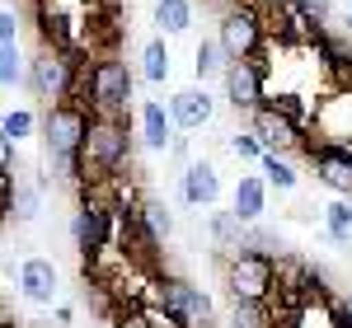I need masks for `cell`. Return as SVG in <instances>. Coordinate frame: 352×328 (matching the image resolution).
I'll use <instances>...</instances> for the list:
<instances>
[{
    "instance_id": "cell-5",
    "label": "cell",
    "mask_w": 352,
    "mask_h": 328,
    "mask_svg": "<svg viewBox=\"0 0 352 328\" xmlns=\"http://www.w3.org/2000/svg\"><path fill=\"white\" fill-rule=\"evenodd\" d=\"M226 286H230V301H272V291H277V258L263 253V248L230 253Z\"/></svg>"
},
{
    "instance_id": "cell-7",
    "label": "cell",
    "mask_w": 352,
    "mask_h": 328,
    "mask_svg": "<svg viewBox=\"0 0 352 328\" xmlns=\"http://www.w3.org/2000/svg\"><path fill=\"white\" fill-rule=\"evenodd\" d=\"M85 132H89V108L80 99H56L43 113V141L52 160H71L85 150Z\"/></svg>"
},
{
    "instance_id": "cell-17",
    "label": "cell",
    "mask_w": 352,
    "mask_h": 328,
    "mask_svg": "<svg viewBox=\"0 0 352 328\" xmlns=\"http://www.w3.org/2000/svg\"><path fill=\"white\" fill-rule=\"evenodd\" d=\"M207 235H212L217 253H240V248H244V220L235 216V211H212Z\"/></svg>"
},
{
    "instance_id": "cell-33",
    "label": "cell",
    "mask_w": 352,
    "mask_h": 328,
    "mask_svg": "<svg viewBox=\"0 0 352 328\" xmlns=\"http://www.w3.org/2000/svg\"><path fill=\"white\" fill-rule=\"evenodd\" d=\"M333 328H352V314L343 309V305H333Z\"/></svg>"
},
{
    "instance_id": "cell-2",
    "label": "cell",
    "mask_w": 352,
    "mask_h": 328,
    "mask_svg": "<svg viewBox=\"0 0 352 328\" xmlns=\"http://www.w3.org/2000/svg\"><path fill=\"white\" fill-rule=\"evenodd\" d=\"M132 84H136V75H132V66L127 61H118V56H99L94 66H85L80 71V104L89 113H127V104H132Z\"/></svg>"
},
{
    "instance_id": "cell-16",
    "label": "cell",
    "mask_w": 352,
    "mask_h": 328,
    "mask_svg": "<svg viewBox=\"0 0 352 328\" xmlns=\"http://www.w3.org/2000/svg\"><path fill=\"white\" fill-rule=\"evenodd\" d=\"M141 145H146V150H155V155L174 145V117H169V108L155 104V99H146V104H141Z\"/></svg>"
},
{
    "instance_id": "cell-19",
    "label": "cell",
    "mask_w": 352,
    "mask_h": 328,
    "mask_svg": "<svg viewBox=\"0 0 352 328\" xmlns=\"http://www.w3.org/2000/svg\"><path fill=\"white\" fill-rule=\"evenodd\" d=\"M192 0H155V28L160 33H188Z\"/></svg>"
},
{
    "instance_id": "cell-12",
    "label": "cell",
    "mask_w": 352,
    "mask_h": 328,
    "mask_svg": "<svg viewBox=\"0 0 352 328\" xmlns=\"http://www.w3.org/2000/svg\"><path fill=\"white\" fill-rule=\"evenodd\" d=\"M212 113H217V104H212V94H207L202 80L188 84V89H179V94L169 99V117H174V127H184V132H202V127L212 122Z\"/></svg>"
},
{
    "instance_id": "cell-3",
    "label": "cell",
    "mask_w": 352,
    "mask_h": 328,
    "mask_svg": "<svg viewBox=\"0 0 352 328\" xmlns=\"http://www.w3.org/2000/svg\"><path fill=\"white\" fill-rule=\"evenodd\" d=\"M80 71L85 61L76 47H52V43H43V52L28 61V89L38 94V99H76V89H80Z\"/></svg>"
},
{
    "instance_id": "cell-24",
    "label": "cell",
    "mask_w": 352,
    "mask_h": 328,
    "mask_svg": "<svg viewBox=\"0 0 352 328\" xmlns=\"http://www.w3.org/2000/svg\"><path fill=\"white\" fill-rule=\"evenodd\" d=\"M324 235L333 244H352V202H329L324 207Z\"/></svg>"
},
{
    "instance_id": "cell-13",
    "label": "cell",
    "mask_w": 352,
    "mask_h": 328,
    "mask_svg": "<svg viewBox=\"0 0 352 328\" xmlns=\"http://www.w3.org/2000/svg\"><path fill=\"white\" fill-rule=\"evenodd\" d=\"M56 286H61V277H56L52 258H24V263H19V296H24V301L52 305Z\"/></svg>"
},
{
    "instance_id": "cell-18",
    "label": "cell",
    "mask_w": 352,
    "mask_h": 328,
    "mask_svg": "<svg viewBox=\"0 0 352 328\" xmlns=\"http://www.w3.org/2000/svg\"><path fill=\"white\" fill-rule=\"evenodd\" d=\"M136 225H141L155 244H164V239L174 235V216H169V207H164V202H155V197L136 202Z\"/></svg>"
},
{
    "instance_id": "cell-39",
    "label": "cell",
    "mask_w": 352,
    "mask_h": 328,
    "mask_svg": "<svg viewBox=\"0 0 352 328\" xmlns=\"http://www.w3.org/2000/svg\"><path fill=\"white\" fill-rule=\"evenodd\" d=\"M109 5H113V0H109Z\"/></svg>"
},
{
    "instance_id": "cell-1",
    "label": "cell",
    "mask_w": 352,
    "mask_h": 328,
    "mask_svg": "<svg viewBox=\"0 0 352 328\" xmlns=\"http://www.w3.org/2000/svg\"><path fill=\"white\" fill-rule=\"evenodd\" d=\"M132 137H127V122L118 113H89V132H85V178H113L122 164H127Z\"/></svg>"
},
{
    "instance_id": "cell-31",
    "label": "cell",
    "mask_w": 352,
    "mask_h": 328,
    "mask_svg": "<svg viewBox=\"0 0 352 328\" xmlns=\"http://www.w3.org/2000/svg\"><path fill=\"white\" fill-rule=\"evenodd\" d=\"M14 145H19V141L0 127V174H10V169H14Z\"/></svg>"
},
{
    "instance_id": "cell-14",
    "label": "cell",
    "mask_w": 352,
    "mask_h": 328,
    "mask_svg": "<svg viewBox=\"0 0 352 328\" xmlns=\"http://www.w3.org/2000/svg\"><path fill=\"white\" fill-rule=\"evenodd\" d=\"M184 202H188V207H217V202H221V174H217V164L192 160L188 169H184Z\"/></svg>"
},
{
    "instance_id": "cell-11",
    "label": "cell",
    "mask_w": 352,
    "mask_h": 328,
    "mask_svg": "<svg viewBox=\"0 0 352 328\" xmlns=\"http://www.w3.org/2000/svg\"><path fill=\"white\" fill-rule=\"evenodd\" d=\"M305 155L315 164V174H320V183L333 192H352V150L348 145H305Z\"/></svg>"
},
{
    "instance_id": "cell-34",
    "label": "cell",
    "mask_w": 352,
    "mask_h": 328,
    "mask_svg": "<svg viewBox=\"0 0 352 328\" xmlns=\"http://www.w3.org/2000/svg\"><path fill=\"white\" fill-rule=\"evenodd\" d=\"M118 328H146V324H141V314H122V319H118Z\"/></svg>"
},
{
    "instance_id": "cell-36",
    "label": "cell",
    "mask_w": 352,
    "mask_h": 328,
    "mask_svg": "<svg viewBox=\"0 0 352 328\" xmlns=\"http://www.w3.org/2000/svg\"><path fill=\"white\" fill-rule=\"evenodd\" d=\"M0 328H19V324H14V319H0Z\"/></svg>"
},
{
    "instance_id": "cell-23",
    "label": "cell",
    "mask_w": 352,
    "mask_h": 328,
    "mask_svg": "<svg viewBox=\"0 0 352 328\" xmlns=\"http://www.w3.org/2000/svg\"><path fill=\"white\" fill-rule=\"evenodd\" d=\"M24 80H28V61H24L19 38H14V43H0V84L14 89V84H24Z\"/></svg>"
},
{
    "instance_id": "cell-27",
    "label": "cell",
    "mask_w": 352,
    "mask_h": 328,
    "mask_svg": "<svg viewBox=\"0 0 352 328\" xmlns=\"http://www.w3.org/2000/svg\"><path fill=\"white\" fill-rule=\"evenodd\" d=\"M0 127H5V132H10L14 141H24V137H33V113H28V108L5 113V117H0Z\"/></svg>"
},
{
    "instance_id": "cell-4",
    "label": "cell",
    "mask_w": 352,
    "mask_h": 328,
    "mask_svg": "<svg viewBox=\"0 0 352 328\" xmlns=\"http://www.w3.org/2000/svg\"><path fill=\"white\" fill-rule=\"evenodd\" d=\"M217 43L226 47L230 61L263 52V43H268V14H263V5H254V0H235L230 10H221Z\"/></svg>"
},
{
    "instance_id": "cell-26",
    "label": "cell",
    "mask_w": 352,
    "mask_h": 328,
    "mask_svg": "<svg viewBox=\"0 0 352 328\" xmlns=\"http://www.w3.org/2000/svg\"><path fill=\"white\" fill-rule=\"evenodd\" d=\"M272 314H268V301H235L230 309V328H268Z\"/></svg>"
},
{
    "instance_id": "cell-37",
    "label": "cell",
    "mask_w": 352,
    "mask_h": 328,
    "mask_svg": "<svg viewBox=\"0 0 352 328\" xmlns=\"http://www.w3.org/2000/svg\"><path fill=\"white\" fill-rule=\"evenodd\" d=\"M254 5H272V0H254Z\"/></svg>"
},
{
    "instance_id": "cell-30",
    "label": "cell",
    "mask_w": 352,
    "mask_h": 328,
    "mask_svg": "<svg viewBox=\"0 0 352 328\" xmlns=\"http://www.w3.org/2000/svg\"><path fill=\"white\" fill-rule=\"evenodd\" d=\"M230 150H235L240 160H263V141L254 137V132H244V137H230Z\"/></svg>"
},
{
    "instance_id": "cell-25",
    "label": "cell",
    "mask_w": 352,
    "mask_h": 328,
    "mask_svg": "<svg viewBox=\"0 0 352 328\" xmlns=\"http://www.w3.org/2000/svg\"><path fill=\"white\" fill-rule=\"evenodd\" d=\"M43 211V183H19L10 192V216L14 220H38Z\"/></svg>"
},
{
    "instance_id": "cell-10",
    "label": "cell",
    "mask_w": 352,
    "mask_h": 328,
    "mask_svg": "<svg viewBox=\"0 0 352 328\" xmlns=\"http://www.w3.org/2000/svg\"><path fill=\"white\" fill-rule=\"evenodd\" d=\"M249 132L263 141V150H277V155H287V150H305L300 122H296V117H287V113H277L272 104H258V108L249 113Z\"/></svg>"
},
{
    "instance_id": "cell-35",
    "label": "cell",
    "mask_w": 352,
    "mask_h": 328,
    "mask_svg": "<svg viewBox=\"0 0 352 328\" xmlns=\"http://www.w3.org/2000/svg\"><path fill=\"white\" fill-rule=\"evenodd\" d=\"M207 5H217V10H230V5H235V0H207Z\"/></svg>"
},
{
    "instance_id": "cell-32",
    "label": "cell",
    "mask_w": 352,
    "mask_h": 328,
    "mask_svg": "<svg viewBox=\"0 0 352 328\" xmlns=\"http://www.w3.org/2000/svg\"><path fill=\"white\" fill-rule=\"evenodd\" d=\"M14 38H19V14L0 10V43H14Z\"/></svg>"
},
{
    "instance_id": "cell-21",
    "label": "cell",
    "mask_w": 352,
    "mask_h": 328,
    "mask_svg": "<svg viewBox=\"0 0 352 328\" xmlns=\"http://www.w3.org/2000/svg\"><path fill=\"white\" fill-rule=\"evenodd\" d=\"M141 80H151V84L169 80V47H164V38H151L141 47Z\"/></svg>"
},
{
    "instance_id": "cell-29",
    "label": "cell",
    "mask_w": 352,
    "mask_h": 328,
    "mask_svg": "<svg viewBox=\"0 0 352 328\" xmlns=\"http://www.w3.org/2000/svg\"><path fill=\"white\" fill-rule=\"evenodd\" d=\"M296 5H300V14H305L315 28H324L329 19H333V0H296Z\"/></svg>"
},
{
    "instance_id": "cell-28",
    "label": "cell",
    "mask_w": 352,
    "mask_h": 328,
    "mask_svg": "<svg viewBox=\"0 0 352 328\" xmlns=\"http://www.w3.org/2000/svg\"><path fill=\"white\" fill-rule=\"evenodd\" d=\"M263 104H272L277 113H287V117H296V122H305V104H300V94H292V89H282V94H268Z\"/></svg>"
},
{
    "instance_id": "cell-8",
    "label": "cell",
    "mask_w": 352,
    "mask_h": 328,
    "mask_svg": "<svg viewBox=\"0 0 352 328\" xmlns=\"http://www.w3.org/2000/svg\"><path fill=\"white\" fill-rule=\"evenodd\" d=\"M151 301H160L164 309H174L188 328H212L217 324V305L202 286H192L184 277H155L151 281Z\"/></svg>"
},
{
    "instance_id": "cell-15",
    "label": "cell",
    "mask_w": 352,
    "mask_h": 328,
    "mask_svg": "<svg viewBox=\"0 0 352 328\" xmlns=\"http://www.w3.org/2000/svg\"><path fill=\"white\" fill-rule=\"evenodd\" d=\"M230 211L244 220V225H254V220L268 211V178H258V174H244L235 192H230Z\"/></svg>"
},
{
    "instance_id": "cell-6",
    "label": "cell",
    "mask_w": 352,
    "mask_h": 328,
    "mask_svg": "<svg viewBox=\"0 0 352 328\" xmlns=\"http://www.w3.org/2000/svg\"><path fill=\"white\" fill-rule=\"evenodd\" d=\"M113 225H118V202H104L99 192L85 183V202L76 220H71V235H76V248L85 253V263L104 258L113 248Z\"/></svg>"
},
{
    "instance_id": "cell-22",
    "label": "cell",
    "mask_w": 352,
    "mask_h": 328,
    "mask_svg": "<svg viewBox=\"0 0 352 328\" xmlns=\"http://www.w3.org/2000/svg\"><path fill=\"white\" fill-rule=\"evenodd\" d=\"M258 169H263V178H268V188H277V192H292L296 188V164L292 160H282L277 150H263V160H258Z\"/></svg>"
},
{
    "instance_id": "cell-38",
    "label": "cell",
    "mask_w": 352,
    "mask_h": 328,
    "mask_svg": "<svg viewBox=\"0 0 352 328\" xmlns=\"http://www.w3.org/2000/svg\"><path fill=\"white\" fill-rule=\"evenodd\" d=\"M348 19H352V0H348Z\"/></svg>"
},
{
    "instance_id": "cell-20",
    "label": "cell",
    "mask_w": 352,
    "mask_h": 328,
    "mask_svg": "<svg viewBox=\"0 0 352 328\" xmlns=\"http://www.w3.org/2000/svg\"><path fill=\"white\" fill-rule=\"evenodd\" d=\"M226 61H230V56H226V47H221L217 38H207V43H197V56H192V75H197L202 84L217 80L221 71H226Z\"/></svg>"
},
{
    "instance_id": "cell-9",
    "label": "cell",
    "mask_w": 352,
    "mask_h": 328,
    "mask_svg": "<svg viewBox=\"0 0 352 328\" xmlns=\"http://www.w3.org/2000/svg\"><path fill=\"white\" fill-rule=\"evenodd\" d=\"M268 56L254 52V56H240V61H226V71H221V80H226V99H230V108L240 113H254L263 99H268Z\"/></svg>"
}]
</instances>
